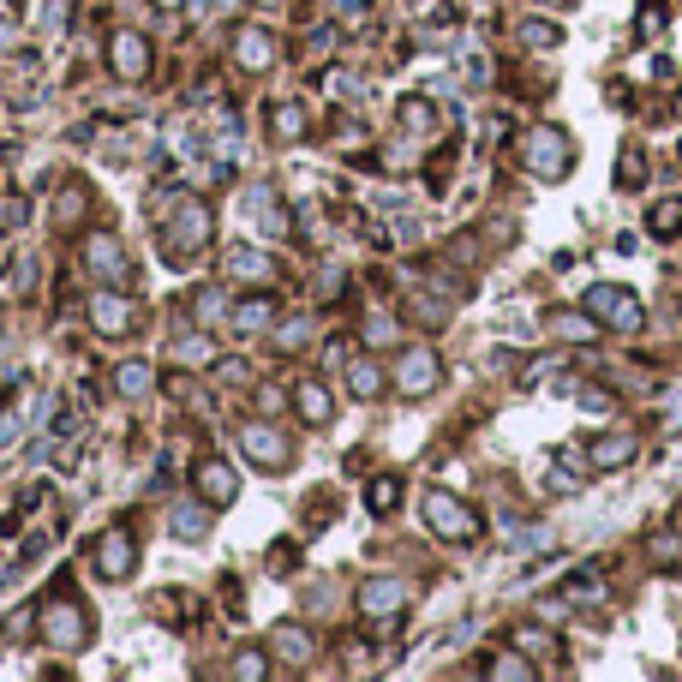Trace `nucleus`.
Returning a JSON list of instances; mask_svg holds the SVG:
<instances>
[{"mask_svg": "<svg viewBox=\"0 0 682 682\" xmlns=\"http://www.w3.org/2000/svg\"><path fill=\"white\" fill-rule=\"evenodd\" d=\"M162 240H168V257L204 252V246H210V204L204 198H174L168 222H162Z\"/></svg>", "mask_w": 682, "mask_h": 682, "instance_id": "obj_1", "label": "nucleus"}, {"mask_svg": "<svg viewBox=\"0 0 682 682\" xmlns=\"http://www.w3.org/2000/svg\"><path fill=\"white\" fill-rule=\"evenodd\" d=\"M581 312H593L605 329H640V294H628V287H617V282H598V287H587V299H581Z\"/></svg>", "mask_w": 682, "mask_h": 682, "instance_id": "obj_2", "label": "nucleus"}, {"mask_svg": "<svg viewBox=\"0 0 682 682\" xmlns=\"http://www.w3.org/2000/svg\"><path fill=\"white\" fill-rule=\"evenodd\" d=\"M527 168L539 174V180H563V174L575 168V144H568V132H557V126L533 132V138H527Z\"/></svg>", "mask_w": 682, "mask_h": 682, "instance_id": "obj_3", "label": "nucleus"}, {"mask_svg": "<svg viewBox=\"0 0 682 682\" xmlns=\"http://www.w3.org/2000/svg\"><path fill=\"white\" fill-rule=\"evenodd\" d=\"M426 527L443 533V539H461V545L479 539V515H473L461 497H449V491H431L426 497Z\"/></svg>", "mask_w": 682, "mask_h": 682, "instance_id": "obj_4", "label": "nucleus"}, {"mask_svg": "<svg viewBox=\"0 0 682 682\" xmlns=\"http://www.w3.org/2000/svg\"><path fill=\"white\" fill-rule=\"evenodd\" d=\"M240 449L252 455V461H257V467H264V473H282L287 461H294V443H287V437H282V431H276V426H264V419H252V426H240Z\"/></svg>", "mask_w": 682, "mask_h": 682, "instance_id": "obj_5", "label": "nucleus"}, {"mask_svg": "<svg viewBox=\"0 0 682 682\" xmlns=\"http://www.w3.org/2000/svg\"><path fill=\"white\" fill-rule=\"evenodd\" d=\"M85 264H96V276H102V282H114V287L132 282V264H126V252H120L114 234H90V240H85Z\"/></svg>", "mask_w": 682, "mask_h": 682, "instance_id": "obj_6", "label": "nucleus"}, {"mask_svg": "<svg viewBox=\"0 0 682 682\" xmlns=\"http://www.w3.org/2000/svg\"><path fill=\"white\" fill-rule=\"evenodd\" d=\"M437 354H431V347H407V354H401V371H396V384H401V396H431V389H437Z\"/></svg>", "mask_w": 682, "mask_h": 682, "instance_id": "obj_7", "label": "nucleus"}, {"mask_svg": "<svg viewBox=\"0 0 682 682\" xmlns=\"http://www.w3.org/2000/svg\"><path fill=\"white\" fill-rule=\"evenodd\" d=\"M108 60H114V78H126V85H138L144 72H150V48H144L138 30H114Z\"/></svg>", "mask_w": 682, "mask_h": 682, "instance_id": "obj_8", "label": "nucleus"}, {"mask_svg": "<svg viewBox=\"0 0 682 682\" xmlns=\"http://www.w3.org/2000/svg\"><path fill=\"white\" fill-rule=\"evenodd\" d=\"M96 575L102 581H126L132 575V533L126 527H108L96 539Z\"/></svg>", "mask_w": 682, "mask_h": 682, "instance_id": "obj_9", "label": "nucleus"}, {"mask_svg": "<svg viewBox=\"0 0 682 682\" xmlns=\"http://www.w3.org/2000/svg\"><path fill=\"white\" fill-rule=\"evenodd\" d=\"M407 581H366L359 587V611L366 617H401L407 611Z\"/></svg>", "mask_w": 682, "mask_h": 682, "instance_id": "obj_10", "label": "nucleus"}, {"mask_svg": "<svg viewBox=\"0 0 682 682\" xmlns=\"http://www.w3.org/2000/svg\"><path fill=\"white\" fill-rule=\"evenodd\" d=\"M85 635H90V628H85V617L72 611V605H55V611L43 617V640H48V647H60V653L85 647Z\"/></svg>", "mask_w": 682, "mask_h": 682, "instance_id": "obj_11", "label": "nucleus"}, {"mask_svg": "<svg viewBox=\"0 0 682 682\" xmlns=\"http://www.w3.org/2000/svg\"><path fill=\"white\" fill-rule=\"evenodd\" d=\"M90 324L102 329V336H126L132 324V306L120 294H90Z\"/></svg>", "mask_w": 682, "mask_h": 682, "instance_id": "obj_12", "label": "nucleus"}, {"mask_svg": "<svg viewBox=\"0 0 682 682\" xmlns=\"http://www.w3.org/2000/svg\"><path fill=\"white\" fill-rule=\"evenodd\" d=\"M270 653H276V658H287V665H312L317 640L306 635V628H294V623H287V628H276V635H270Z\"/></svg>", "mask_w": 682, "mask_h": 682, "instance_id": "obj_13", "label": "nucleus"}, {"mask_svg": "<svg viewBox=\"0 0 682 682\" xmlns=\"http://www.w3.org/2000/svg\"><path fill=\"white\" fill-rule=\"evenodd\" d=\"M198 491L210 503H234V497H240V479H234L222 461H204V467H198Z\"/></svg>", "mask_w": 682, "mask_h": 682, "instance_id": "obj_14", "label": "nucleus"}, {"mask_svg": "<svg viewBox=\"0 0 682 682\" xmlns=\"http://www.w3.org/2000/svg\"><path fill=\"white\" fill-rule=\"evenodd\" d=\"M635 449H640L635 431H611V437H593V467H623Z\"/></svg>", "mask_w": 682, "mask_h": 682, "instance_id": "obj_15", "label": "nucleus"}, {"mask_svg": "<svg viewBox=\"0 0 682 682\" xmlns=\"http://www.w3.org/2000/svg\"><path fill=\"white\" fill-rule=\"evenodd\" d=\"M234 60L240 66H252V72H264L276 60V43L264 36V30H240V43H234Z\"/></svg>", "mask_w": 682, "mask_h": 682, "instance_id": "obj_16", "label": "nucleus"}, {"mask_svg": "<svg viewBox=\"0 0 682 682\" xmlns=\"http://www.w3.org/2000/svg\"><path fill=\"white\" fill-rule=\"evenodd\" d=\"M227 270H234V282H270V257L252 252V246H234V252H227Z\"/></svg>", "mask_w": 682, "mask_h": 682, "instance_id": "obj_17", "label": "nucleus"}, {"mask_svg": "<svg viewBox=\"0 0 682 682\" xmlns=\"http://www.w3.org/2000/svg\"><path fill=\"white\" fill-rule=\"evenodd\" d=\"M401 126H407L413 138H431V132H437V102L407 96V102H401Z\"/></svg>", "mask_w": 682, "mask_h": 682, "instance_id": "obj_18", "label": "nucleus"}, {"mask_svg": "<svg viewBox=\"0 0 682 682\" xmlns=\"http://www.w3.org/2000/svg\"><path fill=\"white\" fill-rule=\"evenodd\" d=\"M647 227H653V240H677L682 234V198H658L647 210Z\"/></svg>", "mask_w": 682, "mask_h": 682, "instance_id": "obj_19", "label": "nucleus"}, {"mask_svg": "<svg viewBox=\"0 0 682 682\" xmlns=\"http://www.w3.org/2000/svg\"><path fill=\"white\" fill-rule=\"evenodd\" d=\"M252 210H257V227H264V234H287V204H276L270 186L252 192Z\"/></svg>", "mask_w": 682, "mask_h": 682, "instance_id": "obj_20", "label": "nucleus"}, {"mask_svg": "<svg viewBox=\"0 0 682 682\" xmlns=\"http://www.w3.org/2000/svg\"><path fill=\"white\" fill-rule=\"evenodd\" d=\"M174 359L192 366V371H204V366H216V341L210 336H174Z\"/></svg>", "mask_w": 682, "mask_h": 682, "instance_id": "obj_21", "label": "nucleus"}, {"mask_svg": "<svg viewBox=\"0 0 682 682\" xmlns=\"http://www.w3.org/2000/svg\"><path fill=\"white\" fill-rule=\"evenodd\" d=\"M551 336H563V341H598V317L593 312H557L551 317Z\"/></svg>", "mask_w": 682, "mask_h": 682, "instance_id": "obj_22", "label": "nucleus"}, {"mask_svg": "<svg viewBox=\"0 0 682 682\" xmlns=\"http://www.w3.org/2000/svg\"><path fill=\"white\" fill-rule=\"evenodd\" d=\"M276 317V299L270 294H257V299H246V306H234V329H246V336H252V329H264Z\"/></svg>", "mask_w": 682, "mask_h": 682, "instance_id": "obj_23", "label": "nucleus"}, {"mask_svg": "<svg viewBox=\"0 0 682 682\" xmlns=\"http://www.w3.org/2000/svg\"><path fill=\"white\" fill-rule=\"evenodd\" d=\"M294 401H299V413H306L312 426H324V419H329V389L324 384H299Z\"/></svg>", "mask_w": 682, "mask_h": 682, "instance_id": "obj_24", "label": "nucleus"}, {"mask_svg": "<svg viewBox=\"0 0 682 682\" xmlns=\"http://www.w3.org/2000/svg\"><path fill=\"white\" fill-rule=\"evenodd\" d=\"M156 389V371L144 366V359H126L120 366V396H150Z\"/></svg>", "mask_w": 682, "mask_h": 682, "instance_id": "obj_25", "label": "nucleus"}, {"mask_svg": "<svg viewBox=\"0 0 682 682\" xmlns=\"http://www.w3.org/2000/svg\"><path fill=\"white\" fill-rule=\"evenodd\" d=\"M347 384H354V396H359V401H371L377 389H384V371L371 366V359H354V366H347Z\"/></svg>", "mask_w": 682, "mask_h": 682, "instance_id": "obj_26", "label": "nucleus"}, {"mask_svg": "<svg viewBox=\"0 0 682 682\" xmlns=\"http://www.w3.org/2000/svg\"><path fill=\"white\" fill-rule=\"evenodd\" d=\"M515 647L533 653V658H551L557 653V635H551V628H515Z\"/></svg>", "mask_w": 682, "mask_h": 682, "instance_id": "obj_27", "label": "nucleus"}, {"mask_svg": "<svg viewBox=\"0 0 682 682\" xmlns=\"http://www.w3.org/2000/svg\"><path fill=\"white\" fill-rule=\"evenodd\" d=\"M521 43H527V48H557V43H563V30H557L551 18H527V25H521Z\"/></svg>", "mask_w": 682, "mask_h": 682, "instance_id": "obj_28", "label": "nucleus"}, {"mask_svg": "<svg viewBox=\"0 0 682 682\" xmlns=\"http://www.w3.org/2000/svg\"><path fill=\"white\" fill-rule=\"evenodd\" d=\"M174 533H180V539H204V533H210V515H204L198 503H192V509H174Z\"/></svg>", "mask_w": 682, "mask_h": 682, "instance_id": "obj_29", "label": "nucleus"}, {"mask_svg": "<svg viewBox=\"0 0 682 682\" xmlns=\"http://www.w3.org/2000/svg\"><path fill=\"white\" fill-rule=\"evenodd\" d=\"M276 138H306V108H299V102H287V108H276Z\"/></svg>", "mask_w": 682, "mask_h": 682, "instance_id": "obj_30", "label": "nucleus"}, {"mask_svg": "<svg viewBox=\"0 0 682 682\" xmlns=\"http://www.w3.org/2000/svg\"><path fill=\"white\" fill-rule=\"evenodd\" d=\"M192 312H198V324H222V312H227V299H222V287H204L198 299H192Z\"/></svg>", "mask_w": 682, "mask_h": 682, "instance_id": "obj_31", "label": "nucleus"}, {"mask_svg": "<svg viewBox=\"0 0 682 682\" xmlns=\"http://www.w3.org/2000/svg\"><path fill=\"white\" fill-rule=\"evenodd\" d=\"M396 497H401V479H389V473H384V479H371V485H366V503H371V509H389Z\"/></svg>", "mask_w": 682, "mask_h": 682, "instance_id": "obj_32", "label": "nucleus"}, {"mask_svg": "<svg viewBox=\"0 0 682 682\" xmlns=\"http://www.w3.org/2000/svg\"><path fill=\"white\" fill-rule=\"evenodd\" d=\"M366 341L371 347H389V341H396V324H389V317H366Z\"/></svg>", "mask_w": 682, "mask_h": 682, "instance_id": "obj_33", "label": "nucleus"}, {"mask_svg": "<svg viewBox=\"0 0 682 682\" xmlns=\"http://www.w3.org/2000/svg\"><path fill=\"white\" fill-rule=\"evenodd\" d=\"M581 407H587V413H598V419H605V413H611L617 401H611V389H581Z\"/></svg>", "mask_w": 682, "mask_h": 682, "instance_id": "obj_34", "label": "nucleus"}, {"mask_svg": "<svg viewBox=\"0 0 682 682\" xmlns=\"http://www.w3.org/2000/svg\"><path fill=\"white\" fill-rule=\"evenodd\" d=\"M491 677H533V665H527V658H491Z\"/></svg>", "mask_w": 682, "mask_h": 682, "instance_id": "obj_35", "label": "nucleus"}, {"mask_svg": "<svg viewBox=\"0 0 682 682\" xmlns=\"http://www.w3.org/2000/svg\"><path fill=\"white\" fill-rule=\"evenodd\" d=\"M264 670H270V665H264L257 653H240V658H234V677H246V682H257Z\"/></svg>", "mask_w": 682, "mask_h": 682, "instance_id": "obj_36", "label": "nucleus"}, {"mask_svg": "<svg viewBox=\"0 0 682 682\" xmlns=\"http://www.w3.org/2000/svg\"><path fill=\"white\" fill-rule=\"evenodd\" d=\"M60 18H66V0H48V6L36 0V25H48V30H55Z\"/></svg>", "mask_w": 682, "mask_h": 682, "instance_id": "obj_37", "label": "nucleus"}, {"mask_svg": "<svg viewBox=\"0 0 682 682\" xmlns=\"http://www.w3.org/2000/svg\"><path fill=\"white\" fill-rule=\"evenodd\" d=\"M306 336H312V324L299 317V324H287V329H282V336H276V341H282V347H299V341H306Z\"/></svg>", "mask_w": 682, "mask_h": 682, "instance_id": "obj_38", "label": "nucleus"}, {"mask_svg": "<svg viewBox=\"0 0 682 682\" xmlns=\"http://www.w3.org/2000/svg\"><path fill=\"white\" fill-rule=\"evenodd\" d=\"M640 25H647V30H658V25H665V6H658V0H647V13H640Z\"/></svg>", "mask_w": 682, "mask_h": 682, "instance_id": "obj_39", "label": "nucleus"}, {"mask_svg": "<svg viewBox=\"0 0 682 682\" xmlns=\"http://www.w3.org/2000/svg\"><path fill=\"white\" fill-rule=\"evenodd\" d=\"M156 6H162V13H174V6H186V0H156Z\"/></svg>", "mask_w": 682, "mask_h": 682, "instance_id": "obj_40", "label": "nucleus"}]
</instances>
